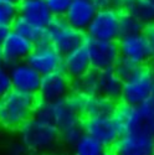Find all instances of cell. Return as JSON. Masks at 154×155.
Wrapping results in <instances>:
<instances>
[{"label":"cell","instance_id":"cell-1","mask_svg":"<svg viewBox=\"0 0 154 155\" xmlns=\"http://www.w3.org/2000/svg\"><path fill=\"white\" fill-rule=\"evenodd\" d=\"M37 103L38 97L36 94L12 89L0 99V125L9 130H19L22 124L34 117Z\"/></svg>","mask_w":154,"mask_h":155},{"label":"cell","instance_id":"cell-2","mask_svg":"<svg viewBox=\"0 0 154 155\" xmlns=\"http://www.w3.org/2000/svg\"><path fill=\"white\" fill-rule=\"evenodd\" d=\"M19 139L30 153L47 154L54 151L60 143L59 129L50 122L30 118L19 129Z\"/></svg>","mask_w":154,"mask_h":155},{"label":"cell","instance_id":"cell-3","mask_svg":"<svg viewBox=\"0 0 154 155\" xmlns=\"http://www.w3.org/2000/svg\"><path fill=\"white\" fill-rule=\"evenodd\" d=\"M34 117L52 123L59 130H62V129L81 123L83 120V117L71 104L69 98L52 103L38 101L34 112Z\"/></svg>","mask_w":154,"mask_h":155},{"label":"cell","instance_id":"cell-4","mask_svg":"<svg viewBox=\"0 0 154 155\" xmlns=\"http://www.w3.org/2000/svg\"><path fill=\"white\" fill-rule=\"evenodd\" d=\"M154 87V71L149 64L140 66L139 70L128 80L123 81L119 102L133 107L139 106L152 97Z\"/></svg>","mask_w":154,"mask_h":155},{"label":"cell","instance_id":"cell-5","mask_svg":"<svg viewBox=\"0 0 154 155\" xmlns=\"http://www.w3.org/2000/svg\"><path fill=\"white\" fill-rule=\"evenodd\" d=\"M46 31L49 35L50 44L62 56L72 52L76 48L85 46L87 38L85 32L71 28L65 21V19L57 16L52 18V20L46 26Z\"/></svg>","mask_w":154,"mask_h":155},{"label":"cell","instance_id":"cell-6","mask_svg":"<svg viewBox=\"0 0 154 155\" xmlns=\"http://www.w3.org/2000/svg\"><path fill=\"white\" fill-rule=\"evenodd\" d=\"M121 12L114 9L97 10L95 18L92 19L86 36L99 41H118L121 37L119 31Z\"/></svg>","mask_w":154,"mask_h":155},{"label":"cell","instance_id":"cell-7","mask_svg":"<svg viewBox=\"0 0 154 155\" xmlns=\"http://www.w3.org/2000/svg\"><path fill=\"white\" fill-rule=\"evenodd\" d=\"M85 47L93 71L112 70L119 60V48L117 41H99L95 38H86Z\"/></svg>","mask_w":154,"mask_h":155},{"label":"cell","instance_id":"cell-8","mask_svg":"<svg viewBox=\"0 0 154 155\" xmlns=\"http://www.w3.org/2000/svg\"><path fill=\"white\" fill-rule=\"evenodd\" d=\"M71 92V80L62 70H59L42 76L37 97L41 102L52 103L67 98Z\"/></svg>","mask_w":154,"mask_h":155},{"label":"cell","instance_id":"cell-9","mask_svg":"<svg viewBox=\"0 0 154 155\" xmlns=\"http://www.w3.org/2000/svg\"><path fill=\"white\" fill-rule=\"evenodd\" d=\"M85 134L97 140L105 148H112L122 137L121 130L112 117L83 118Z\"/></svg>","mask_w":154,"mask_h":155},{"label":"cell","instance_id":"cell-10","mask_svg":"<svg viewBox=\"0 0 154 155\" xmlns=\"http://www.w3.org/2000/svg\"><path fill=\"white\" fill-rule=\"evenodd\" d=\"M117 44L121 57L129 60L139 66L149 64L153 48L143 34L122 36Z\"/></svg>","mask_w":154,"mask_h":155},{"label":"cell","instance_id":"cell-11","mask_svg":"<svg viewBox=\"0 0 154 155\" xmlns=\"http://www.w3.org/2000/svg\"><path fill=\"white\" fill-rule=\"evenodd\" d=\"M32 50L34 45L28 38L11 31L3 45L0 46V63L10 67L19 62H24L26 61Z\"/></svg>","mask_w":154,"mask_h":155},{"label":"cell","instance_id":"cell-12","mask_svg":"<svg viewBox=\"0 0 154 155\" xmlns=\"http://www.w3.org/2000/svg\"><path fill=\"white\" fill-rule=\"evenodd\" d=\"M9 72L14 91L37 96L42 76L35 71L26 61L10 66Z\"/></svg>","mask_w":154,"mask_h":155},{"label":"cell","instance_id":"cell-13","mask_svg":"<svg viewBox=\"0 0 154 155\" xmlns=\"http://www.w3.org/2000/svg\"><path fill=\"white\" fill-rule=\"evenodd\" d=\"M26 62L41 76H45L61 70L62 55H60L51 44L34 46V50L26 58Z\"/></svg>","mask_w":154,"mask_h":155},{"label":"cell","instance_id":"cell-14","mask_svg":"<svg viewBox=\"0 0 154 155\" xmlns=\"http://www.w3.org/2000/svg\"><path fill=\"white\" fill-rule=\"evenodd\" d=\"M112 151L116 155H153V137L142 133L123 134Z\"/></svg>","mask_w":154,"mask_h":155},{"label":"cell","instance_id":"cell-15","mask_svg":"<svg viewBox=\"0 0 154 155\" xmlns=\"http://www.w3.org/2000/svg\"><path fill=\"white\" fill-rule=\"evenodd\" d=\"M96 12L97 10L92 5L91 0H73L66 14L63 15V19L71 28L86 34Z\"/></svg>","mask_w":154,"mask_h":155},{"label":"cell","instance_id":"cell-16","mask_svg":"<svg viewBox=\"0 0 154 155\" xmlns=\"http://www.w3.org/2000/svg\"><path fill=\"white\" fill-rule=\"evenodd\" d=\"M61 70L63 71L71 81L77 80L80 77L87 74L92 70L87 50L85 46L73 50L72 52L62 56V66Z\"/></svg>","mask_w":154,"mask_h":155},{"label":"cell","instance_id":"cell-17","mask_svg":"<svg viewBox=\"0 0 154 155\" xmlns=\"http://www.w3.org/2000/svg\"><path fill=\"white\" fill-rule=\"evenodd\" d=\"M18 6L19 16L38 28H46L54 18L46 0H21Z\"/></svg>","mask_w":154,"mask_h":155},{"label":"cell","instance_id":"cell-18","mask_svg":"<svg viewBox=\"0 0 154 155\" xmlns=\"http://www.w3.org/2000/svg\"><path fill=\"white\" fill-rule=\"evenodd\" d=\"M114 9L134 16L144 25L154 22L153 0H114Z\"/></svg>","mask_w":154,"mask_h":155},{"label":"cell","instance_id":"cell-19","mask_svg":"<svg viewBox=\"0 0 154 155\" xmlns=\"http://www.w3.org/2000/svg\"><path fill=\"white\" fill-rule=\"evenodd\" d=\"M123 81L112 70L97 72V96L119 102Z\"/></svg>","mask_w":154,"mask_h":155},{"label":"cell","instance_id":"cell-20","mask_svg":"<svg viewBox=\"0 0 154 155\" xmlns=\"http://www.w3.org/2000/svg\"><path fill=\"white\" fill-rule=\"evenodd\" d=\"M116 101L108 99L102 96H86L82 117L83 118H97V117H113L117 108Z\"/></svg>","mask_w":154,"mask_h":155},{"label":"cell","instance_id":"cell-21","mask_svg":"<svg viewBox=\"0 0 154 155\" xmlns=\"http://www.w3.org/2000/svg\"><path fill=\"white\" fill-rule=\"evenodd\" d=\"M113 120L117 124L121 134L138 133V112L137 107L126 104L123 102L117 103V108L113 114Z\"/></svg>","mask_w":154,"mask_h":155},{"label":"cell","instance_id":"cell-22","mask_svg":"<svg viewBox=\"0 0 154 155\" xmlns=\"http://www.w3.org/2000/svg\"><path fill=\"white\" fill-rule=\"evenodd\" d=\"M11 31L19 34L20 36L28 38V40L34 46H41L50 44L49 35L46 31V28H38L35 26L28 20H25L21 16H18L16 20L11 25Z\"/></svg>","mask_w":154,"mask_h":155},{"label":"cell","instance_id":"cell-23","mask_svg":"<svg viewBox=\"0 0 154 155\" xmlns=\"http://www.w3.org/2000/svg\"><path fill=\"white\" fill-rule=\"evenodd\" d=\"M138 133L154 137V98L150 97L137 106Z\"/></svg>","mask_w":154,"mask_h":155},{"label":"cell","instance_id":"cell-24","mask_svg":"<svg viewBox=\"0 0 154 155\" xmlns=\"http://www.w3.org/2000/svg\"><path fill=\"white\" fill-rule=\"evenodd\" d=\"M71 93H79L83 96L97 94V71L91 70L87 74L77 80L71 81Z\"/></svg>","mask_w":154,"mask_h":155},{"label":"cell","instance_id":"cell-25","mask_svg":"<svg viewBox=\"0 0 154 155\" xmlns=\"http://www.w3.org/2000/svg\"><path fill=\"white\" fill-rule=\"evenodd\" d=\"M105 153L106 148L87 134L72 148V155H103Z\"/></svg>","mask_w":154,"mask_h":155},{"label":"cell","instance_id":"cell-26","mask_svg":"<svg viewBox=\"0 0 154 155\" xmlns=\"http://www.w3.org/2000/svg\"><path fill=\"white\" fill-rule=\"evenodd\" d=\"M83 122V120H82ZM77 123L71 127H67L60 132V143H62L67 148H73L79 140L85 135V129H83V123Z\"/></svg>","mask_w":154,"mask_h":155},{"label":"cell","instance_id":"cell-27","mask_svg":"<svg viewBox=\"0 0 154 155\" xmlns=\"http://www.w3.org/2000/svg\"><path fill=\"white\" fill-rule=\"evenodd\" d=\"M144 28V24H142L138 19L129 14L121 12V20H119V31L122 36H129L136 34H142Z\"/></svg>","mask_w":154,"mask_h":155},{"label":"cell","instance_id":"cell-28","mask_svg":"<svg viewBox=\"0 0 154 155\" xmlns=\"http://www.w3.org/2000/svg\"><path fill=\"white\" fill-rule=\"evenodd\" d=\"M139 67H140L139 64H137L129 60H126L123 57H119V60L116 63V66L113 67V71L122 81H126L129 78V77H132L139 70Z\"/></svg>","mask_w":154,"mask_h":155},{"label":"cell","instance_id":"cell-29","mask_svg":"<svg viewBox=\"0 0 154 155\" xmlns=\"http://www.w3.org/2000/svg\"><path fill=\"white\" fill-rule=\"evenodd\" d=\"M19 16V6L16 4L0 0V24L10 26Z\"/></svg>","mask_w":154,"mask_h":155},{"label":"cell","instance_id":"cell-30","mask_svg":"<svg viewBox=\"0 0 154 155\" xmlns=\"http://www.w3.org/2000/svg\"><path fill=\"white\" fill-rule=\"evenodd\" d=\"M72 2L73 0H46V4L52 16L63 18V15L66 14V11L69 10Z\"/></svg>","mask_w":154,"mask_h":155},{"label":"cell","instance_id":"cell-31","mask_svg":"<svg viewBox=\"0 0 154 155\" xmlns=\"http://www.w3.org/2000/svg\"><path fill=\"white\" fill-rule=\"evenodd\" d=\"M11 91H12V84H11L9 67L0 63V99L4 98Z\"/></svg>","mask_w":154,"mask_h":155},{"label":"cell","instance_id":"cell-32","mask_svg":"<svg viewBox=\"0 0 154 155\" xmlns=\"http://www.w3.org/2000/svg\"><path fill=\"white\" fill-rule=\"evenodd\" d=\"M30 150L21 141H14L8 147V155H30Z\"/></svg>","mask_w":154,"mask_h":155},{"label":"cell","instance_id":"cell-33","mask_svg":"<svg viewBox=\"0 0 154 155\" xmlns=\"http://www.w3.org/2000/svg\"><path fill=\"white\" fill-rule=\"evenodd\" d=\"M142 34L146 36V38L148 40V42L150 44V46L153 48L154 47V22H150V24L144 25Z\"/></svg>","mask_w":154,"mask_h":155},{"label":"cell","instance_id":"cell-34","mask_svg":"<svg viewBox=\"0 0 154 155\" xmlns=\"http://www.w3.org/2000/svg\"><path fill=\"white\" fill-rule=\"evenodd\" d=\"M91 3L96 8V10H106L114 8V0H91Z\"/></svg>","mask_w":154,"mask_h":155},{"label":"cell","instance_id":"cell-35","mask_svg":"<svg viewBox=\"0 0 154 155\" xmlns=\"http://www.w3.org/2000/svg\"><path fill=\"white\" fill-rule=\"evenodd\" d=\"M11 32V28L6 26V25L0 24V46L3 45V42L6 40V37L9 36V34Z\"/></svg>","mask_w":154,"mask_h":155},{"label":"cell","instance_id":"cell-36","mask_svg":"<svg viewBox=\"0 0 154 155\" xmlns=\"http://www.w3.org/2000/svg\"><path fill=\"white\" fill-rule=\"evenodd\" d=\"M149 66L154 71V47H153V51H152V58H150V62H149Z\"/></svg>","mask_w":154,"mask_h":155},{"label":"cell","instance_id":"cell-37","mask_svg":"<svg viewBox=\"0 0 154 155\" xmlns=\"http://www.w3.org/2000/svg\"><path fill=\"white\" fill-rule=\"evenodd\" d=\"M2 2H8V3H12V4H16V5H19L21 0H2Z\"/></svg>","mask_w":154,"mask_h":155},{"label":"cell","instance_id":"cell-38","mask_svg":"<svg viewBox=\"0 0 154 155\" xmlns=\"http://www.w3.org/2000/svg\"><path fill=\"white\" fill-rule=\"evenodd\" d=\"M103 155H116V154H114L113 151H107V150H106V153H105Z\"/></svg>","mask_w":154,"mask_h":155},{"label":"cell","instance_id":"cell-39","mask_svg":"<svg viewBox=\"0 0 154 155\" xmlns=\"http://www.w3.org/2000/svg\"><path fill=\"white\" fill-rule=\"evenodd\" d=\"M153 155H154V137H153Z\"/></svg>","mask_w":154,"mask_h":155},{"label":"cell","instance_id":"cell-40","mask_svg":"<svg viewBox=\"0 0 154 155\" xmlns=\"http://www.w3.org/2000/svg\"><path fill=\"white\" fill-rule=\"evenodd\" d=\"M152 97L154 98V87H153V93H152Z\"/></svg>","mask_w":154,"mask_h":155},{"label":"cell","instance_id":"cell-41","mask_svg":"<svg viewBox=\"0 0 154 155\" xmlns=\"http://www.w3.org/2000/svg\"><path fill=\"white\" fill-rule=\"evenodd\" d=\"M153 2H154V0H153Z\"/></svg>","mask_w":154,"mask_h":155}]
</instances>
